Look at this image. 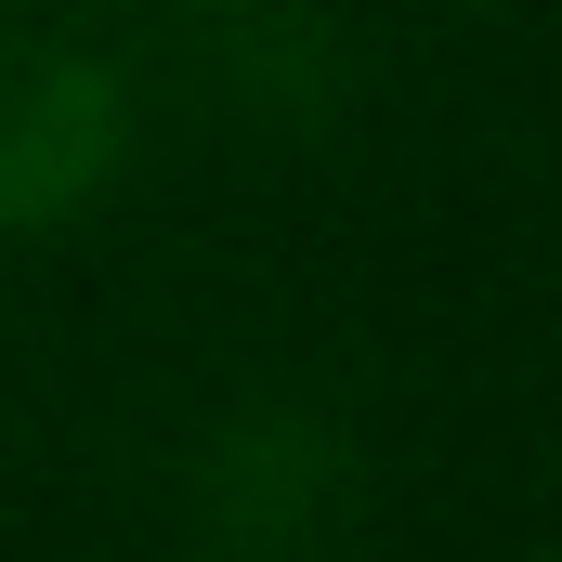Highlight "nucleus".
<instances>
[{"label": "nucleus", "mask_w": 562, "mask_h": 562, "mask_svg": "<svg viewBox=\"0 0 562 562\" xmlns=\"http://www.w3.org/2000/svg\"><path fill=\"white\" fill-rule=\"evenodd\" d=\"M132 170V79L92 40L0 26V249L79 223Z\"/></svg>", "instance_id": "obj_1"}]
</instances>
